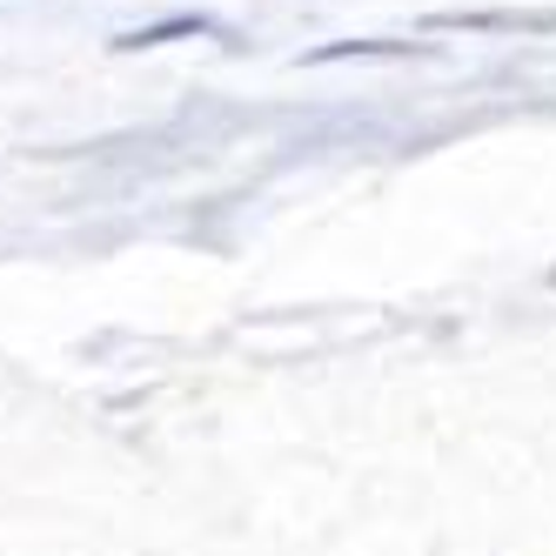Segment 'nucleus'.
I'll return each instance as SVG.
<instances>
[{
    "mask_svg": "<svg viewBox=\"0 0 556 556\" xmlns=\"http://www.w3.org/2000/svg\"><path fill=\"white\" fill-rule=\"evenodd\" d=\"M194 34H215L208 14H168V21H148V27H128L114 34V54H141V48H168V41H194Z\"/></svg>",
    "mask_w": 556,
    "mask_h": 556,
    "instance_id": "1",
    "label": "nucleus"
},
{
    "mask_svg": "<svg viewBox=\"0 0 556 556\" xmlns=\"http://www.w3.org/2000/svg\"><path fill=\"white\" fill-rule=\"evenodd\" d=\"M429 27H463V34H516V27H556V14H435Z\"/></svg>",
    "mask_w": 556,
    "mask_h": 556,
    "instance_id": "2",
    "label": "nucleus"
},
{
    "mask_svg": "<svg viewBox=\"0 0 556 556\" xmlns=\"http://www.w3.org/2000/svg\"><path fill=\"white\" fill-rule=\"evenodd\" d=\"M369 54H416L409 41H329V48H308L302 67H329V61H369Z\"/></svg>",
    "mask_w": 556,
    "mask_h": 556,
    "instance_id": "3",
    "label": "nucleus"
}]
</instances>
